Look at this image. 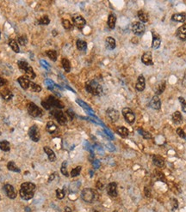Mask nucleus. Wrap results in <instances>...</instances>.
Segmentation results:
<instances>
[{
  "label": "nucleus",
  "instance_id": "obj_32",
  "mask_svg": "<svg viewBox=\"0 0 186 212\" xmlns=\"http://www.w3.org/2000/svg\"><path fill=\"white\" fill-rule=\"evenodd\" d=\"M0 150L2 151L9 152L10 150V143L6 140L0 142Z\"/></svg>",
  "mask_w": 186,
  "mask_h": 212
},
{
  "label": "nucleus",
  "instance_id": "obj_41",
  "mask_svg": "<svg viewBox=\"0 0 186 212\" xmlns=\"http://www.w3.org/2000/svg\"><path fill=\"white\" fill-rule=\"evenodd\" d=\"M66 163L67 162H63V163H62V165H61V173L64 175V176L65 177H68L69 176V173H68V172H67V168H66Z\"/></svg>",
  "mask_w": 186,
  "mask_h": 212
},
{
  "label": "nucleus",
  "instance_id": "obj_55",
  "mask_svg": "<svg viewBox=\"0 0 186 212\" xmlns=\"http://www.w3.org/2000/svg\"><path fill=\"white\" fill-rule=\"evenodd\" d=\"M145 195L148 197H151V192H150V190H149L148 188H146V187H145Z\"/></svg>",
  "mask_w": 186,
  "mask_h": 212
},
{
  "label": "nucleus",
  "instance_id": "obj_59",
  "mask_svg": "<svg viewBox=\"0 0 186 212\" xmlns=\"http://www.w3.org/2000/svg\"><path fill=\"white\" fill-rule=\"evenodd\" d=\"M54 179V174H52L50 176V179H49V181H51V180H53Z\"/></svg>",
  "mask_w": 186,
  "mask_h": 212
},
{
  "label": "nucleus",
  "instance_id": "obj_10",
  "mask_svg": "<svg viewBox=\"0 0 186 212\" xmlns=\"http://www.w3.org/2000/svg\"><path fill=\"white\" fill-rule=\"evenodd\" d=\"M29 136L30 139L34 142H38L40 138V134L39 132V129L36 126H33L29 130Z\"/></svg>",
  "mask_w": 186,
  "mask_h": 212
},
{
  "label": "nucleus",
  "instance_id": "obj_25",
  "mask_svg": "<svg viewBox=\"0 0 186 212\" xmlns=\"http://www.w3.org/2000/svg\"><path fill=\"white\" fill-rule=\"evenodd\" d=\"M43 150H44V151H45V153L47 155V156H48V160L50 161V162H54L56 160V156L55 154H54V150H52L49 147L47 146H45L44 148H43Z\"/></svg>",
  "mask_w": 186,
  "mask_h": 212
},
{
  "label": "nucleus",
  "instance_id": "obj_51",
  "mask_svg": "<svg viewBox=\"0 0 186 212\" xmlns=\"http://www.w3.org/2000/svg\"><path fill=\"white\" fill-rule=\"evenodd\" d=\"M97 187L99 190H103L104 187V184L101 181V180H98V181L97 182Z\"/></svg>",
  "mask_w": 186,
  "mask_h": 212
},
{
  "label": "nucleus",
  "instance_id": "obj_60",
  "mask_svg": "<svg viewBox=\"0 0 186 212\" xmlns=\"http://www.w3.org/2000/svg\"><path fill=\"white\" fill-rule=\"evenodd\" d=\"M94 212H98V211H94Z\"/></svg>",
  "mask_w": 186,
  "mask_h": 212
},
{
  "label": "nucleus",
  "instance_id": "obj_47",
  "mask_svg": "<svg viewBox=\"0 0 186 212\" xmlns=\"http://www.w3.org/2000/svg\"><path fill=\"white\" fill-rule=\"evenodd\" d=\"M177 135L180 136V137H182V138H184V140H186V134L183 129H181V128H177Z\"/></svg>",
  "mask_w": 186,
  "mask_h": 212
},
{
  "label": "nucleus",
  "instance_id": "obj_37",
  "mask_svg": "<svg viewBox=\"0 0 186 212\" xmlns=\"http://www.w3.org/2000/svg\"><path fill=\"white\" fill-rule=\"evenodd\" d=\"M47 56L51 60L56 61L57 60V52L54 50H48L46 52Z\"/></svg>",
  "mask_w": 186,
  "mask_h": 212
},
{
  "label": "nucleus",
  "instance_id": "obj_33",
  "mask_svg": "<svg viewBox=\"0 0 186 212\" xmlns=\"http://www.w3.org/2000/svg\"><path fill=\"white\" fill-rule=\"evenodd\" d=\"M7 168H8L10 171L15 172V173H20L21 172L20 168L16 166V164L14 162H8V164H7Z\"/></svg>",
  "mask_w": 186,
  "mask_h": 212
},
{
  "label": "nucleus",
  "instance_id": "obj_63",
  "mask_svg": "<svg viewBox=\"0 0 186 212\" xmlns=\"http://www.w3.org/2000/svg\"><path fill=\"white\" fill-rule=\"evenodd\" d=\"M185 4H186V1H185Z\"/></svg>",
  "mask_w": 186,
  "mask_h": 212
},
{
  "label": "nucleus",
  "instance_id": "obj_45",
  "mask_svg": "<svg viewBox=\"0 0 186 212\" xmlns=\"http://www.w3.org/2000/svg\"><path fill=\"white\" fill-rule=\"evenodd\" d=\"M77 102H78V103H79V105H80V106H82V107H84V108L86 109V111L90 112V113H92L91 107L88 106V105H86V103H85V102H84V101H81V100H79V99H78V100H77Z\"/></svg>",
  "mask_w": 186,
  "mask_h": 212
},
{
  "label": "nucleus",
  "instance_id": "obj_27",
  "mask_svg": "<svg viewBox=\"0 0 186 212\" xmlns=\"http://www.w3.org/2000/svg\"><path fill=\"white\" fill-rule=\"evenodd\" d=\"M116 16L114 14H111L108 17V21H107V24H108V27L111 29H115V26H116Z\"/></svg>",
  "mask_w": 186,
  "mask_h": 212
},
{
  "label": "nucleus",
  "instance_id": "obj_23",
  "mask_svg": "<svg viewBox=\"0 0 186 212\" xmlns=\"http://www.w3.org/2000/svg\"><path fill=\"white\" fill-rule=\"evenodd\" d=\"M105 45L106 47H107L108 49H110V50L115 49L116 45V40H115L113 37H111V36H110V37H107L105 40Z\"/></svg>",
  "mask_w": 186,
  "mask_h": 212
},
{
  "label": "nucleus",
  "instance_id": "obj_15",
  "mask_svg": "<svg viewBox=\"0 0 186 212\" xmlns=\"http://www.w3.org/2000/svg\"><path fill=\"white\" fill-rule=\"evenodd\" d=\"M17 82H18V83L20 84V86L24 89V90H27V89H30V83H31V81L27 77V76H20L18 79H17Z\"/></svg>",
  "mask_w": 186,
  "mask_h": 212
},
{
  "label": "nucleus",
  "instance_id": "obj_30",
  "mask_svg": "<svg viewBox=\"0 0 186 212\" xmlns=\"http://www.w3.org/2000/svg\"><path fill=\"white\" fill-rule=\"evenodd\" d=\"M172 120L176 124V125H179L183 122V117L182 114L180 113V112L177 111L172 114Z\"/></svg>",
  "mask_w": 186,
  "mask_h": 212
},
{
  "label": "nucleus",
  "instance_id": "obj_31",
  "mask_svg": "<svg viewBox=\"0 0 186 212\" xmlns=\"http://www.w3.org/2000/svg\"><path fill=\"white\" fill-rule=\"evenodd\" d=\"M116 132H117L120 136H122V137H127V136H128V133H129V132H128V130L124 126L117 127V128H116Z\"/></svg>",
  "mask_w": 186,
  "mask_h": 212
},
{
  "label": "nucleus",
  "instance_id": "obj_29",
  "mask_svg": "<svg viewBox=\"0 0 186 212\" xmlns=\"http://www.w3.org/2000/svg\"><path fill=\"white\" fill-rule=\"evenodd\" d=\"M58 127L56 126L55 124L53 121H49L47 123V126H46V130L47 131V132H49L51 134L54 133L56 131H57Z\"/></svg>",
  "mask_w": 186,
  "mask_h": 212
},
{
  "label": "nucleus",
  "instance_id": "obj_1",
  "mask_svg": "<svg viewBox=\"0 0 186 212\" xmlns=\"http://www.w3.org/2000/svg\"><path fill=\"white\" fill-rule=\"evenodd\" d=\"M35 185L32 182H24L21 185L20 194L21 198H23V200H30L31 198H33L35 195Z\"/></svg>",
  "mask_w": 186,
  "mask_h": 212
},
{
  "label": "nucleus",
  "instance_id": "obj_14",
  "mask_svg": "<svg viewBox=\"0 0 186 212\" xmlns=\"http://www.w3.org/2000/svg\"><path fill=\"white\" fill-rule=\"evenodd\" d=\"M152 35H153V42H152V47L153 49H158L161 44V39L160 35L156 33L154 30H152Z\"/></svg>",
  "mask_w": 186,
  "mask_h": 212
},
{
  "label": "nucleus",
  "instance_id": "obj_24",
  "mask_svg": "<svg viewBox=\"0 0 186 212\" xmlns=\"http://www.w3.org/2000/svg\"><path fill=\"white\" fill-rule=\"evenodd\" d=\"M137 15L139 17V20L141 21V22H147L149 20V16L148 14L146 13L145 10H141L137 12Z\"/></svg>",
  "mask_w": 186,
  "mask_h": 212
},
{
  "label": "nucleus",
  "instance_id": "obj_43",
  "mask_svg": "<svg viewBox=\"0 0 186 212\" xmlns=\"http://www.w3.org/2000/svg\"><path fill=\"white\" fill-rule=\"evenodd\" d=\"M138 132L141 134V136H143L144 138H146V139H150L152 137V135L149 133V132H147V131H145L144 130H142V129H138Z\"/></svg>",
  "mask_w": 186,
  "mask_h": 212
},
{
  "label": "nucleus",
  "instance_id": "obj_34",
  "mask_svg": "<svg viewBox=\"0 0 186 212\" xmlns=\"http://www.w3.org/2000/svg\"><path fill=\"white\" fill-rule=\"evenodd\" d=\"M76 45L79 51H86L87 48V43L83 40H78L76 42Z\"/></svg>",
  "mask_w": 186,
  "mask_h": 212
},
{
  "label": "nucleus",
  "instance_id": "obj_22",
  "mask_svg": "<svg viewBox=\"0 0 186 212\" xmlns=\"http://www.w3.org/2000/svg\"><path fill=\"white\" fill-rule=\"evenodd\" d=\"M153 162L154 163V165L158 167H163L165 166V160L161 156H153Z\"/></svg>",
  "mask_w": 186,
  "mask_h": 212
},
{
  "label": "nucleus",
  "instance_id": "obj_53",
  "mask_svg": "<svg viewBox=\"0 0 186 212\" xmlns=\"http://www.w3.org/2000/svg\"><path fill=\"white\" fill-rule=\"evenodd\" d=\"M40 64H41L42 66H44L46 69H49V65H48V64H47V62H46L45 60L41 59V60H40Z\"/></svg>",
  "mask_w": 186,
  "mask_h": 212
},
{
  "label": "nucleus",
  "instance_id": "obj_7",
  "mask_svg": "<svg viewBox=\"0 0 186 212\" xmlns=\"http://www.w3.org/2000/svg\"><path fill=\"white\" fill-rule=\"evenodd\" d=\"M27 110H28V113L30 114L31 116L35 117V118L41 117L43 115L42 110L40 109V107L36 106L35 103H33V102H30L27 105Z\"/></svg>",
  "mask_w": 186,
  "mask_h": 212
},
{
  "label": "nucleus",
  "instance_id": "obj_36",
  "mask_svg": "<svg viewBox=\"0 0 186 212\" xmlns=\"http://www.w3.org/2000/svg\"><path fill=\"white\" fill-rule=\"evenodd\" d=\"M61 65H62V67L64 68L65 72H69V71H71L70 61L68 60L67 59H62V60H61Z\"/></svg>",
  "mask_w": 186,
  "mask_h": 212
},
{
  "label": "nucleus",
  "instance_id": "obj_17",
  "mask_svg": "<svg viewBox=\"0 0 186 212\" xmlns=\"http://www.w3.org/2000/svg\"><path fill=\"white\" fill-rule=\"evenodd\" d=\"M145 87H146V82H145V78L143 75H140L138 79H137V82H136V90L137 91H143L145 89Z\"/></svg>",
  "mask_w": 186,
  "mask_h": 212
},
{
  "label": "nucleus",
  "instance_id": "obj_61",
  "mask_svg": "<svg viewBox=\"0 0 186 212\" xmlns=\"http://www.w3.org/2000/svg\"><path fill=\"white\" fill-rule=\"evenodd\" d=\"M0 36H1V34H0Z\"/></svg>",
  "mask_w": 186,
  "mask_h": 212
},
{
  "label": "nucleus",
  "instance_id": "obj_58",
  "mask_svg": "<svg viewBox=\"0 0 186 212\" xmlns=\"http://www.w3.org/2000/svg\"><path fill=\"white\" fill-rule=\"evenodd\" d=\"M65 212H72V210H71L69 207H65Z\"/></svg>",
  "mask_w": 186,
  "mask_h": 212
},
{
  "label": "nucleus",
  "instance_id": "obj_28",
  "mask_svg": "<svg viewBox=\"0 0 186 212\" xmlns=\"http://www.w3.org/2000/svg\"><path fill=\"white\" fill-rule=\"evenodd\" d=\"M165 89H166V82L163 81L156 86L155 89H154V92H155L156 96L161 95L165 91Z\"/></svg>",
  "mask_w": 186,
  "mask_h": 212
},
{
  "label": "nucleus",
  "instance_id": "obj_16",
  "mask_svg": "<svg viewBox=\"0 0 186 212\" xmlns=\"http://www.w3.org/2000/svg\"><path fill=\"white\" fill-rule=\"evenodd\" d=\"M107 192L111 197L117 196V184L116 182H111L107 187Z\"/></svg>",
  "mask_w": 186,
  "mask_h": 212
},
{
  "label": "nucleus",
  "instance_id": "obj_5",
  "mask_svg": "<svg viewBox=\"0 0 186 212\" xmlns=\"http://www.w3.org/2000/svg\"><path fill=\"white\" fill-rule=\"evenodd\" d=\"M97 192L91 188H86L81 192V197L87 203H93L97 199Z\"/></svg>",
  "mask_w": 186,
  "mask_h": 212
},
{
  "label": "nucleus",
  "instance_id": "obj_48",
  "mask_svg": "<svg viewBox=\"0 0 186 212\" xmlns=\"http://www.w3.org/2000/svg\"><path fill=\"white\" fill-rule=\"evenodd\" d=\"M178 100H179L180 103H181L182 110H183V112L186 113V101H185V100H184L183 97H179V98H178Z\"/></svg>",
  "mask_w": 186,
  "mask_h": 212
},
{
  "label": "nucleus",
  "instance_id": "obj_46",
  "mask_svg": "<svg viewBox=\"0 0 186 212\" xmlns=\"http://www.w3.org/2000/svg\"><path fill=\"white\" fill-rule=\"evenodd\" d=\"M56 197L58 199H63L65 197V192L61 189H57L56 190Z\"/></svg>",
  "mask_w": 186,
  "mask_h": 212
},
{
  "label": "nucleus",
  "instance_id": "obj_9",
  "mask_svg": "<svg viewBox=\"0 0 186 212\" xmlns=\"http://www.w3.org/2000/svg\"><path fill=\"white\" fill-rule=\"evenodd\" d=\"M131 29L133 33L136 35H142L145 32V26L141 22H135L132 23Z\"/></svg>",
  "mask_w": 186,
  "mask_h": 212
},
{
  "label": "nucleus",
  "instance_id": "obj_38",
  "mask_svg": "<svg viewBox=\"0 0 186 212\" xmlns=\"http://www.w3.org/2000/svg\"><path fill=\"white\" fill-rule=\"evenodd\" d=\"M30 89L31 91H33V92H36V93H38V92H40L42 89H41V87H40V85L36 84V83H35L34 82H31L30 86Z\"/></svg>",
  "mask_w": 186,
  "mask_h": 212
},
{
  "label": "nucleus",
  "instance_id": "obj_62",
  "mask_svg": "<svg viewBox=\"0 0 186 212\" xmlns=\"http://www.w3.org/2000/svg\"><path fill=\"white\" fill-rule=\"evenodd\" d=\"M114 212H117V211H114Z\"/></svg>",
  "mask_w": 186,
  "mask_h": 212
},
{
  "label": "nucleus",
  "instance_id": "obj_26",
  "mask_svg": "<svg viewBox=\"0 0 186 212\" xmlns=\"http://www.w3.org/2000/svg\"><path fill=\"white\" fill-rule=\"evenodd\" d=\"M171 20L177 22H184L186 20V15L184 13H176L171 16Z\"/></svg>",
  "mask_w": 186,
  "mask_h": 212
},
{
  "label": "nucleus",
  "instance_id": "obj_50",
  "mask_svg": "<svg viewBox=\"0 0 186 212\" xmlns=\"http://www.w3.org/2000/svg\"><path fill=\"white\" fill-rule=\"evenodd\" d=\"M171 206H172V210H176V209H177V207H178L177 201L175 198H171Z\"/></svg>",
  "mask_w": 186,
  "mask_h": 212
},
{
  "label": "nucleus",
  "instance_id": "obj_56",
  "mask_svg": "<svg viewBox=\"0 0 186 212\" xmlns=\"http://www.w3.org/2000/svg\"><path fill=\"white\" fill-rule=\"evenodd\" d=\"M106 146H107V148H108L111 151H114V150H115V147H114V145H112L111 143H107Z\"/></svg>",
  "mask_w": 186,
  "mask_h": 212
},
{
  "label": "nucleus",
  "instance_id": "obj_4",
  "mask_svg": "<svg viewBox=\"0 0 186 212\" xmlns=\"http://www.w3.org/2000/svg\"><path fill=\"white\" fill-rule=\"evenodd\" d=\"M17 66H18L21 71L25 74V76H27L29 79H35V76H35V72L33 70V68L29 65L28 62L23 60L18 61Z\"/></svg>",
  "mask_w": 186,
  "mask_h": 212
},
{
  "label": "nucleus",
  "instance_id": "obj_3",
  "mask_svg": "<svg viewBox=\"0 0 186 212\" xmlns=\"http://www.w3.org/2000/svg\"><path fill=\"white\" fill-rule=\"evenodd\" d=\"M86 91L91 94L92 96H99L103 93V88L102 86L94 80H90V81L86 82Z\"/></svg>",
  "mask_w": 186,
  "mask_h": 212
},
{
  "label": "nucleus",
  "instance_id": "obj_13",
  "mask_svg": "<svg viewBox=\"0 0 186 212\" xmlns=\"http://www.w3.org/2000/svg\"><path fill=\"white\" fill-rule=\"evenodd\" d=\"M5 193L7 195V197H10V199H15L16 197V192L15 188L12 187L10 184H6L4 187Z\"/></svg>",
  "mask_w": 186,
  "mask_h": 212
},
{
  "label": "nucleus",
  "instance_id": "obj_18",
  "mask_svg": "<svg viewBox=\"0 0 186 212\" xmlns=\"http://www.w3.org/2000/svg\"><path fill=\"white\" fill-rule=\"evenodd\" d=\"M141 61L144 65L146 66H153V58H152V53L150 52H145L142 57H141Z\"/></svg>",
  "mask_w": 186,
  "mask_h": 212
},
{
  "label": "nucleus",
  "instance_id": "obj_57",
  "mask_svg": "<svg viewBox=\"0 0 186 212\" xmlns=\"http://www.w3.org/2000/svg\"><path fill=\"white\" fill-rule=\"evenodd\" d=\"M66 113L69 115V116L71 117V119H73V116H74V113H73V112L72 111L71 109H69V110H67V112H66Z\"/></svg>",
  "mask_w": 186,
  "mask_h": 212
},
{
  "label": "nucleus",
  "instance_id": "obj_19",
  "mask_svg": "<svg viewBox=\"0 0 186 212\" xmlns=\"http://www.w3.org/2000/svg\"><path fill=\"white\" fill-rule=\"evenodd\" d=\"M176 35L178 39L181 41H185L186 40V24L182 25L177 29L176 32Z\"/></svg>",
  "mask_w": 186,
  "mask_h": 212
},
{
  "label": "nucleus",
  "instance_id": "obj_2",
  "mask_svg": "<svg viewBox=\"0 0 186 212\" xmlns=\"http://www.w3.org/2000/svg\"><path fill=\"white\" fill-rule=\"evenodd\" d=\"M41 106L47 110H52V108L62 109V108H64L65 105L60 100H58L56 97L50 96H48L47 99L41 101Z\"/></svg>",
  "mask_w": 186,
  "mask_h": 212
},
{
  "label": "nucleus",
  "instance_id": "obj_49",
  "mask_svg": "<svg viewBox=\"0 0 186 212\" xmlns=\"http://www.w3.org/2000/svg\"><path fill=\"white\" fill-rule=\"evenodd\" d=\"M45 82L46 85L47 86V88H48V89H53V88H54V82L52 81V80H50V79H47L45 81Z\"/></svg>",
  "mask_w": 186,
  "mask_h": 212
},
{
  "label": "nucleus",
  "instance_id": "obj_52",
  "mask_svg": "<svg viewBox=\"0 0 186 212\" xmlns=\"http://www.w3.org/2000/svg\"><path fill=\"white\" fill-rule=\"evenodd\" d=\"M93 167H94L95 169L99 168V167H100V162H99L98 160H95V161L93 162Z\"/></svg>",
  "mask_w": 186,
  "mask_h": 212
},
{
  "label": "nucleus",
  "instance_id": "obj_8",
  "mask_svg": "<svg viewBox=\"0 0 186 212\" xmlns=\"http://www.w3.org/2000/svg\"><path fill=\"white\" fill-rule=\"evenodd\" d=\"M122 115L124 117L126 121L130 125L134 124L135 121V115L129 107H124L122 109Z\"/></svg>",
  "mask_w": 186,
  "mask_h": 212
},
{
  "label": "nucleus",
  "instance_id": "obj_40",
  "mask_svg": "<svg viewBox=\"0 0 186 212\" xmlns=\"http://www.w3.org/2000/svg\"><path fill=\"white\" fill-rule=\"evenodd\" d=\"M62 25L64 27V29H66V30H70L72 29V25L70 22V21L67 20V19H63L62 20Z\"/></svg>",
  "mask_w": 186,
  "mask_h": 212
},
{
  "label": "nucleus",
  "instance_id": "obj_6",
  "mask_svg": "<svg viewBox=\"0 0 186 212\" xmlns=\"http://www.w3.org/2000/svg\"><path fill=\"white\" fill-rule=\"evenodd\" d=\"M50 114L52 115V117H54V118L55 119L59 124H61V125H65V124L67 123L66 116H65V113L61 111V109H58V108L52 109L50 111Z\"/></svg>",
  "mask_w": 186,
  "mask_h": 212
},
{
  "label": "nucleus",
  "instance_id": "obj_11",
  "mask_svg": "<svg viewBox=\"0 0 186 212\" xmlns=\"http://www.w3.org/2000/svg\"><path fill=\"white\" fill-rule=\"evenodd\" d=\"M72 22L79 29H82L86 24V19L79 15H74L72 16Z\"/></svg>",
  "mask_w": 186,
  "mask_h": 212
},
{
  "label": "nucleus",
  "instance_id": "obj_42",
  "mask_svg": "<svg viewBox=\"0 0 186 212\" xmlns=\"http://www.w3.org/2000/svg\"><path fill=\"white\" fill-rule=\"evenodd\" d=\"M81 167L80 166H78L77 167H75V168H73L72 171H71V176L72 177H77L79 175V173H80L81 172Z\"/></svg>",
  "mask_w": 186,
  "mask_h": 212
},
{
  "label": "nucleus",
  "instance_id": "obj_20",
  "mask_svg": "<svg viewBox=\"0 0 186 212\" xmlns=\"http://www.w3.org/2000/svg\"><path fill=\"white\" fill-rule=\"evenodd\" d=\"M150 106L155 110H160L161 107V101L158 96H154L150 101Z\"/></svg>",
  "mask_w": 186,
  "mask_h": 212
},
{
  "label": "nucleus",
  "instance_id": "obj_21",
  "mask_svg": "<svg viewBox=\"0 0 186 212\" xmlns=\"http://www.w3.org/2000/svg\"><path fill=\"white\" fill-rule=\"evenodd\" d=\"M0 95L2 96V98L5 100V101H10L13 97V94L12 92L9 89H4L0 91Z\"/></svg>",
  "mask_w": 186,
  "mask_h": 212
},
{
  "label": "nucleus",
  "instance_id": "obj_39",
  "mask_svg": "<svg viewBox=\"0 0 186 212\" xmlns=\"http://www.w3.org/2000/svg\"><path fill=\"white\" fill-rule=\"evenodd\" d=\"M49 22H50V19L47 15H43L38 21V23L41 24V25H47V24H49Z\"/></svg>",
  "mask_w": 186,
  "mask_h": 212
},
{
  "label": "nucleus",
  "instance_id": "obj_54",
  "mask_svg": "<svg viewBox=\"0 0 186 212\" xmlns=\"http://www.w3.org/2000/svg\"><path fill=\"white\" fill-rule=\"evenodd\" d=\"M6 83H7V81L5 80V78H3V77H1V76H0V87L5 85Z\"/></svg>",
  "mask_w": 186,
  "mask_h": 212
},
{
  "label": "nucleus",
  "instance_id": "obj_12",
  "mask_svg": "<svg viewBox=\"0 0 186 212\" xmlns=\"http://www.w3.org/2000/svg\"><path fill=\"white\" fill-rule=\"evenodd\" d=\"M106 115L112 122H116L119 119V112L114 108H108L106 111Z\"/></svg>",
  "mask_w": 186,
  "mask_h": 212
},
{
  "label": "nucleus",
  "instance_id": "obj_35",
  "mask_svg": "<svg viewBox=\"0 0 186 212\" xmlns=\"http://www.w3.org/2000/svg\"><path fill=\"white\" fill-rule=\"evenodd\" d=\"M9 45H10V48L12 49V51H14L16 53H18V52H20L18 44H17V42H16L15 40H10V41H9Z\"/></svg>",
  "mask_w": 186,
  "mask_h": 212
},
{
  "label": "nucleus",
  "instance_id": "obj_44",
  "mask_svg": "<svg viewBox=\"0 0 186 212\" xmlns=\"http://www.w3.org/2000/svg\"><path fill=\"white\" fill-rule=\"evenodd\" d=\"M17 41L19 42V44L21 45H25L27 43H28V39H27V36L26 35H22L18 37L17 39Z\"/></svg>",
  "mask_w": 186,
  "mask_h": 212
}]
</instances>
